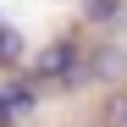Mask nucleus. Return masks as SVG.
<instances>
[{"instance_id": "f257e3e1", "label": "nucleus", "mask_w": 127, "mask_h": 127, "mask_svg": "<svg viewBox=\"0 0 127 127\" xmlns=\"http://www.w3.org/2000/svg\"><path fill=\"white\" fill-rule=\"evenodd\" d=\"M33 83H55V89H77L83 83V50H77V39H55V44H44L33 55V66H28Z\"/></svg>"}, {"instance_id": "f03ea898", "label": "nucleus", "mask_w": 127, "mask_h": 127, "mask_svg": "<svg viewBox=\"0 0 127 127\" xmlns=\"http://www.w3.org/2000/svg\"><path fill=\"white\" fill-rule=\"evenodd\" d=\"M122 77H127V50H116V44H94L89 55H83V83H105V89H116Z\"/></svg>"}, {"instance_id": "7ed1b4c3", "label": "nucleus", "mask_w": 127, "mask_h": 127, "mask_svg": "<svg viewBox=\"0 0 127 127\" xmlns=\"http://www.w3.org/2000/svg\"><path fill=\"white\" fill-rule=\"evenodd\" d=\"M0 94H6V105H11L17 122L39 111V89H33V77H6V83H0Z\"/></svg>"}, {"instance_id": "20e7f679", "label": "nucleus", "mask_w": 127, "mask_h": 127, "mask_svg": "<svg viewBox=\"0 0 127 127\" xmlns=\"http://www.w3.org/2000/svg\"><path fill=\"white\" fill-rule=\"evenodd\" d=\"M99 127H127V83H116V89H105L99 111H94Z\"/></svg>"}, {"instance_id": "39448f33", "label": "nucleus", "mask_w": 127, "mask_h": 127, "mask_svg": "<svg viewBox=\"0 0 127 127\" xmlns=\"http://www.w3.org/2000/svg\"><path fill=\"white\" fill-rule=\"evenodd\" d=\"M83 17H89V22H99V28H122L127 6H122V0H83Z\"/></svg>"}, {"instance_id": "423d86ee", "label": "nucleus", "mask_w": 127, "mask_h": 127, "mask_svg": "<svg viewBox=\"0 0 127 127\" xmlns=\"http://www.w3.org/2000/svg\"><path fill=\"white\" fill-rule=\"evenodd\" d=\"M17 61H22V33L11 22H0V66H17Z\"/></svg>"}, {"instance_id": "0eeeda50", "label": "nucleus", "mask_w": 127, "mask_h": 127, "mask_svg": "<svg viewBox=\"0 0 127 127\" xmlns=\"http://www.w3.org/2000/svg\"><path fill=\"white\" fill-rule=\"evenodd\" d=\"M0 127H17V116H11V105H6V94H0Z\"/></svg>"}]
</instances>
